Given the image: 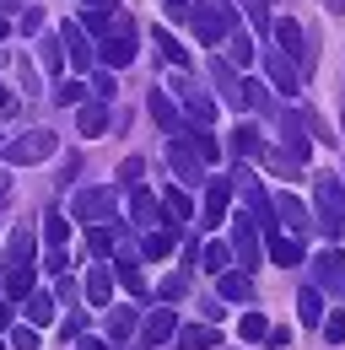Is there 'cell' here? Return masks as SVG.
I'll list each match as a JSON object with an SVG mask.
<instances>
[{
  "label": "cell",
  "mask_w": 345,
  "mask_h": 350,
  "mask_svg": "<svg viewBox=\"0 0 345 350\" xmlns=\"http://www.w3.org/2000/svg\"><path fill=\"white\" fill-rule=\"evenodd\" d=\"M157 49H162V59H172L178 70H189V54H183V44H178L172 33H162V27H157Z\"/></svg>",
  "instance_id": "obj_37"
},
{
  "label": "cell",
  "mask_w": 345,
  "mask_h": 350,
  "mask_svg": "<svg viewBox=\"0 0 345 350\" xmlns=\"http://www.w3.org/2000/svg\"><path fill=\"white\" fill-rule=\"evenodd\" d=\"M140 254H146V259H168V254H172V226H146Z\"/></svg>",
  "instance_id": "obj_29"
},
{
  "label": "cell",
  "mask_w": 345,
  "mask_h": 350,
  "mask_svg": "<svg viewBox=\"0 0 345 350\" xmlns=\"http://www.w3.org/2000/svg\"><path fill=\"white\" fill-rule=\"evenodd\" d=\"M216 297L221 302H248L254 297V275L248 269H221L216 275Z\"/></svg>",
  "instance_id": "obj_19"
},
{
  "label": "cell",
  "mask_w": 345,
  "mask_h": 350,
  "mask_svg": "<svg viewBox=\"0 0 345 350\" xmlns=\"http://www.w3.org/2000/svg\"><path fill=\"white\" fill-rule=\"evenodd\" d=\"M168 5V16H189V0H162Z\"/></svg>",
  "instance_id": "obj_52"
},
{
  "label": "cell",
  "mask_w": 345,
  "mask_h": 350,
  "mask_svg": "<svg viewBox=\"0 0 345 350\" xmlns=\"http://www.w3.org/2000/svg\"><path fill=\"white\" fill-rule=\"evenodd\" d=\"M172 92H178V103L194 113V124H211V119H216V97H211L205 87H194L189 76H178V81H172Z\"/></svg>",
  "instance_id": "obj_9"
},
{
  "label": "cell",
  "mask_w": 345,
  "mask_h": 350,
  "mask_svg": "<svg viewBox=\"0 0 345 350\" xmlns=\"http://www.w3.org/2000/svg\"><path fill=\"white\" fill-rule=\"evenodd\" d=\"M183 291H189V275H183V269H178V275H168V280L157 286V297H162V302H178Z\"/></svg>",
  "instance_id": "obj_43"
},
{
  "label": "cell",
  "mask_w": 345,
  "mask_h": 350,
  "mask_svg": "<svg viewBox=\"0 0 345 350\" xmlns=\"http://www.w3.org/2000/svg\"><path fill=\"white\" fill-rule=\"evenodd\" d=\"M86 92H92L97 103H108V97H114V70H97V76L86 81Z\"/></svg>",
  "instance_id": "obj_44"
},
{
  "label": "cell",
  "mask_w": 345,
  "mask_h": 350,
  "mask_svg": "<svg viewBox=\"0 0 345 350\" xmlns=\"http://www.w3.org/2000/svg\"><path fill=\"white\" fill-rule=\"evenodd\" d=\"M200 269H211V275L232 269V248H227V243H205V248H200Z\"/></svg>",
  "instance_id": "obj_32"
},
{
  "label": "cell",
  "mask_w": 345,
  "mask_h": 350,
  "mask_svg": "<svg viewBox=\"0 0 345 350\" xmlns=\"http://www.w3.org/2000/svg\"><path fill=\"white\" fill-rule=\"evenodd\" d=\"M108 297H114V264H92L86 269V302L108 307Z\"/></svg>",
  "instance_id": "obj_23"
},
{
  "label": "cell",
  "mask_w": 345,
  "mask_h": 350,
  "mask_svg": "<svg viewBox=\"0 0 345 350\" xmlns=\"http://www.w3.org/2000/svg\"><path fill=\"white\" fill-rule=\"evenodd\" d=\"M43 157H54V130H27L16 140H5V162L11 167H33Z\"/></svg>",
  "instance_id": "obj_3"
},
{
  "label": "cell",
  "mask_w": 345,
  "mask_h": 350,
  "mask_svg": "<svg viewBox=\"0 0 345 350\" xmlns=\"http://www.w3.org/2000/svg\"><path fill=\"white\" fill-rule=\"evenodd\" d=\"M172 334H178V312H172V307H151L146 323H140V340H146V345H168Z\"/></svg>",
  "instance_id": "obj_16"
},
{
  "label": "cell",
  "mask_w": 345,
  "mask_h": 350,
  "mask_svg": "<svg viewBox=\"0 0 345 350\" xmlns=\"http://www.w3.org/2000/svg\"><path fill=\"white\" fill-rule=\"evenodd\" d=\"M76 216H81L86 226L108 221L114 216V189H81V194H76Z\"/></svg>",
  "instance_id": "obj_14"
},
{
  "label": "cell",
  "mask_w": 345,
  "mask_h": 350,
  "mask_svg": "<svg viewBox=\"0 0 345 350\" xmlns=\"http://www.w3.org/2000/svg\"><path fill=\"white\" fill-rule=\"evenodd\" d=\"M189 22H194L200 44H227V33L238 27V5L232 0H200V5H189Z\"/></svg>",
  "instance_id": "obj_1"
},
{
  "label": "cell",
  "mask_w": 345,
  "mask_h": 350,
  "mask_svg": "<svg viewBox=\"0 0 345 350\" xmlns=\"http://www.w3.org/2000/svg\"><path fill=\"white\" fill-rule=\"evenodd\" d=\"M313 216H318V226H324L329 237H340V232H345V183L335 173L313 178Z\"/></svg>",
  "instance_id": "obj_2"
},
{
  "label": "cell",
  "mask_w": 345,
  "mask_h": 350,
  "mask_svg": "<svg viewBox=\"0 0 345 350\" xmlns=\"http://www.w3.org/2000/svg\"><path fill=\"white\" fill-rule=\"evenodd\" d=\"M108 334H114V340H129V334H135V312H129V307H114V312H108Z\"/></svg>",
  "instance_id": "obj_41"
},
{
  "label": "cell",
  "mask_w": 345,
  "mask_h": 350,
  "mask_svg": "<svg viewBox=\"0 0 345 350\" xmlns=\"http://www.w3.org/2000/svg\"><path fill=\"white\" fill-rule=\"evenodd\" d=\"M86 11H114V0H81Z\"/></svg>",
  "instance_id": "obj_54"
},
{
  "label": "cell",
  "mask_w": 345,
  "mask_h": 350,
  "mask_svg": "<svg viewBox=\"0 0 345 350\" xmlns=\"http://www.w3.org/2000/svg\"><path fill=\"white\" fill-rule=\"evenodd\" d=\"M146 108H151L157 130H168V135H183V113H178V103H172V97H168L162 87H157L151 97H146Z\"/></svg>",
  "instance_id": "obj_20"
},
{
  "label": "cell",
  "mask_w": 345,
  "mask_h": 350,
  "mask_svg": "<svg viewBox=\"0 0 345 350\" xmlns=\"http://www.w3.org/2000/svg\"><path fill=\"white\" fill-rule=\"evenodd\" d=\"M76 350H108V345H103V340H86V334H81V340H76Z\"/></svg>",
  "instance_id": "obj_53"
},
{
  "label": "cell",
  "mask_w": 345,
  "mask_h": 350,
  "mask_svg": "<svg viewBox=\"0 0 345 350\" xmlns=\"http://www.w3.org/2000/svg\"><path fill=\"white\" fill-rule=\"evenodd\" d=\"M114 243H119V232H114V226H108V221H97V226H92V232H86V248H92V254H97V259H108V254H114Z\"/></svg>",
  "instance_id": "obj_31"
},
{
  "label": "cell",
  "mask_w": 345,
  "mask_h": 350,
  "mask_svg": "<svg viewBox=\"0 0 345 350\" xmlns=\"http://www.w3.org/2000/svg\"><path fill=\"white\" fill-rule=\"evenodd\" d=\"M5 108H16V97H11V92L0 87V113H5Z\"/></svg>",
  "instance_id": "obj_55"
},
{
  "label": "cell",
  "mask_w": 345,
  "mask_h": 350,
  "mask_svg": "<svg viewBox=\"0 0 345 350\" xmlns=\"http://www.w3.org/2000/svg\"><path fill=\"white\" fill-rule=\"evenodd\" d=\"M172 340H178V350H211L216 345V329H211V323H178Z\"/></svg>",
  "instance_id": "obj_26"
},
{
  "label": "cell",
  "mask_w": 345,
  "mask_h": 350,
  "mask_svg": "<svg viewBox=\"0 0 345 350\" xmlns=\"http://www.w3.org/2000/svg\"><path fill=\"white\" fill-rule=\"evenodd\" d=\"M297 318L307 323V329L324 323V291H318V286H302V291H297Z\"/></svg>",
  "instance_id": "obj_27"
},
{
  "label": "cell",
  "mask_w": 345,
  "mask_h": 350,
  "mask_svg": "<svg viewBox=\"0 0 345 350\" xmlns=\"http://www.w3.org/2000/svg\"><path fill=\"white\" fill-rule=\"evenodd\" d=\"M76 130L86 135V140H97V135H108V103H81V113H76Z\"/></svg>",
  "instance_id": "obj_24"
},
{
  "label": "cell",
  "mask_w": 345,
  "mask_h": 350,
  "mask_svg": "<svg viewBox=\"0 0 345 350\" xmlns=\"http://www.w3.org/2000/svg\"><path fill=\"white\" fill-rule=\"evenodd\" d=\"M264 70H270V87L281 92V97H297V65H292V59H286V54H281V49L270 44L264 49Z\"/></svg>",
  "instance_id": "obj_12"
},
{
  "label": "cell",
  "mask_w": 345,
  "mask_h": 350,
  "mask_svg": "<svg viewBox=\"0 0 345 350\" xmlns=\"http://www.w3.org/2000/svg\"><path fill=\"white\" fill-rule=\"evenodd\" d=\"M324 5H329V11H345V0H324Z\"/></svg>",
  "instance_id": "obj_56"
},
{
  "label": "cell",
  "mask_w": 345,
  "mask_h": 350,
  "mask_svg": "<svg viewBox=\"0 0 345 350\" xmlns=\"http://www.w3.org/2000/svg\"><path fill=\"white\" fill-rule=\"evenodd\" d=\"M259 157H264V167H270L275 178H302V162L292 157V151H286V146H281V151H270V146H264Z\"/></svg>",
  "instance_id": "obj_28"
},
{
  "label": "cell",
  "mask_w": 345,
  "mask_h": 350,
  "mask_svg": "<svg viewBox=\"0 0 345 350\" xmlns=\"http://www.w3.org/2000/svg\"><path fill=\"white\" fill-rule=\"evenodd\" d=\"M43 237H49V248H65V243H71V221L65 216H43Z\"/></svg>",
  "instance_id": "obj_38"
},
{
  "label": "cell",
  "mask_w": 345,
  "mask_h": 350,
  "mask_svg": "<svg viewBox=\"0 0 345 350\" xmlns=\"http://www.w3.org/2000/svg\"><path fill=\"white\" fill-rule=\"evenodd\" d=\"M27 291H33V259H5V297L27 302Z\"/></svg>",
  "instance_id": "obj_22"
},
{
  "label": "cell",
  "mask_w": 345,
  "mask_h": 350,
  "mask_svg": "<svg viewBox=\"0 0 345 350\" xmlns=\"http://www.w3.org/2000/svg\"><path fill=\"white\" fill-rule=\"evenodd\" d=\"M211 81L221 87L227 108H248V81L238 76V65H232V59H221V54H216V59H211Z\"/></svg>",
  "instance_id": "obj_7"
},
{
  "label": "cell",
  "mask_w": 345,
  "mask_h": 350,
  "mask_svg": "<svg viewBox=\"0 0 345 350\" xmlns=\"http://www.w3.org/2000/svg\"><path fill=\"white\" fill-rule=\"evenodd\" d=\"M324 340H335V345L345 340V312H329V318H324Z\"/></svg>",
  "instance_id": "obj_49"
},
{
  "label": "cell",
  "mask_w": 345,
  "mask_h": 350,
  "mask_svg": "<svg viewBox=\"0 0 345 350\" xmlns=\"http://www.w3.org/2000/svg\"><path fill=\"white\" fill-rule=\"evenodd\" d=\"M232 5H238V11H243V16H248V22H254L259 33H264V38H270V5H264V0H232Z\"/></svg>",
  "instance_id": "obj_35"
},
{
  "label": "cell",
  "mask_w": 345,
  "mask_h": 350,
  "mask_svg": "<svg viewBox=\"0 0 345 350\" xmlns=\"http://www.w3.org/2000/svg\"><path fill=\"white\" fill-rule=\"evenodd\" d=\"M140 178H146V162H140V157H125V167H119V183H125V189H135Z\"/></svg>",
  "instance_id": "obj_45"
},
{
  "label": "cell",
  "mask_w": 345,
  "mask_h": 350,
  "mask_svg": "<svg viewBox=\"0 0 345 350\" xmlns=\"http://www.w3.org/2000/svg\"><path fill=\"white\" fill-rule=\"evenodd\" d=\"M27 323H33V329L54 323V297H49V291H27Z\"/></svg>",
  "instance_id": "obj_30"
},
{
  "label": "cell",
  "mask_w": 345,
  "mask_h": 350,
  "mask_svg": "<svg viewBox=\"0 0 345 350\" xmlns=\"http://www.w3.org/2000/svg\"><path fill=\"white\" fill-rule=\"evenodd\" d=\"M54 103H60V108H81L86 103V81H54Z\"/></svg>",
  "instance_id": "obj_34"
},
{
  "label": "cell",
  "mask_w": 345,
  "mask_h": 350,
  "mask_svg": "<svg viewBox=\"0 0 345 350\" xmlns=\"http://www.w3.org/2000/svg\"><path fill=\"white\" fill-rule=\"evenodd\" d=\"M270 205H275V226H281V232H292V237H297V232H307V205H302L297 194H275V200H270Z\"/></svg>",
  "instance_id": "obj_15"
},
{
  "label": "cell",
  "mask_w": 345,
  "mask_h": 350,
  "mask_svg": "<svg viewBox=\"0 0 345 350\" xmlns=\"http://www.w3.org/2000/svg\"><path fill=\"white\" fill-rule=\"evenodd\" d=\"M238 334H243V340H264V334H270L264 312H243V318H238Z\"/></svg>",
  "instance_id": "obj_42"
},
{
  "label": "cell",
  "mask_w": 345,
  "mask_h": 350,
  "mask_svg": "<svg viewBox=\"0 0 345 350\" xmlns=\"http://www.w3.org/2000/svg\"><path fill=\"white\" fill-rule=\"evenodd\" d=\"M60 44H65V59H71L76 70H92V65H97V49L86 44L81 22H65V27H60Z\"/></svg>",
  "instance_id": "obj_10"
},
{
  "label": "cell",
  "mask_w": 345,
  "mask_h": 350,
  "mask_svg": "<svg viewBox=\"0 0 345 350\" xmlns=\"http://www.w3.org/2000/svg\"><path fill=\"white\" fill-rule=\"evenodd\" d=\"M227 59H232V65H248V59H254V44H248V38L238 33V27L227 33Z\"/></svg>",
  "instance_id": "obj_39"
},
{
  "label": "cell",
  "mask_w": 345,
  "mask_h": 350,
  "mask_svg": "<svg viewBox=\"0 0 345 350\" xmlns=\"http://www.w3.org/2000/svg\"><path fill=\"white\" fill-rule=\"evenodd\" d=\"M340 280H345V254L340 248L313 254V286H340Z\"/></svg>",
  "instance_id": "obj_21"
},
{
  "label": "cell",
  "mask_w": 345,
  "mask_h": 350,
  "mask_svg": "<svg viewBox=\"0 0 345 350\" xmlns=\"http://www.w3.org/2000/svg\"><path fill=\"white\" fill-rule=\"evenodd\" d=\"M43 70H49V76H60V70H65V44H60V38H43Z\"/></svg>",
  "instance_id": "obj_40"
},
{
  "label": "cell",
  "mask_w": 345,
  "mask_h": 350,
  "mask_svg": "<svg viewBox=\"0 0 345 350\" xmlns=\"http://www.w3.org/2000/svg\"><path fill=\"white\" fill-rule=\"evenodd\" d=\"M114 280L125 286L129 297H146V275H140V264H135V254H119V259H114Z\"/></svg>",
  "instance_id": "obj_25"
},
{
  "label": "cell",
  "mask_w": 345,
  "mask_h": 350,
  "mask_svg": "<svg viewBox=\"0 0 345 350\" xmlns=\"http://www.w3.org/2000/svg\"><path fill=\"white\" fill-rule=\"evenodd\" d=\"M11 350H38V329H33V323L11 329Z\"/></svg>",
  "instance_id": "obj_46"
},
{
  "label": "cell",
  "mask_w": 345,
  "mask_h": 350,
  "mask_svg": "<svg viewBox=\"0 0 345 350\" xmlns=\"http://www.w3.org/2000/svg\"><path fill=\"white\" fill-rule=\"evenodd\" d=\"M232 259H238V269L264 264V243H259V221L254 216H238V221H232Z\"/></svg>",
  "instance_id": "obj_5"
},
{
  "label": "cell",
  "mask_w": 345,
  "mask_h": 350,
  "mask_svg": "<svg viewBox=\"0 0 345 350\" xmlns=\"http://www.w3.org/2000/svg\"><path fill=\"white\" fill-rule=\"evenodd\" d=\"M340 286H345V280H340Z\"/></svg>",
  "instance_id": "obj_58"
},
{
  "label": "cell",
  "mask_w": 345,
  "mask_h": 350,
  "mask_svg": "<svg viewBox=\"0 0 345 350\" xmlns=\"http://www.w3.org/2000/svg\"><path fill=\"white\" fill-rule=\"evenodd\" d=\"M232 151H238V157H259V151H264V135L243 124V130L232 135Z\"/></svg>",
  "instance_id": "obj_36"
},
{
  "label": "cell",
  "mask_w": 345,
  "mask_h": 350,
  "mask_svg": "<svg viewBox=\"0 0 345 350\" xmlns=\"http://www.w3.org/2000/svg\"><path fill=\"white\" fill-rule=\"evenodd\" d=\"M264 237H270V248H264V259H270V264L297 269V264L307 259V254H302V237H292V232H281V226H275V232H264Z\"/></svg>",
  "instance_id": "obj_13"
},
{
  "label": "cell",
  "mask_w": 345,
  "mask_h": 350,
  "mask_svg": "<svg viewBox=\"0 0 345 350\" xmlns=\"http://www.w3.org/2000/svg\"><path fill=\"white\" fill-rule=\"evenodd\" d=\"M168 167L178 173V183H183V189L205 183V162H200L194 140H183V135H168Z\"/></svg>",
  "instance_id": "obj_4"
},
{
  "label": "cell",
  "mask_w": 345,
  "mask_h": 350,
  "mask_svg": "<svg viewBox=\"0 0 345 350\" xmlns=\"http://www.w3.org/2000/svg\"><path fill=\"white\" fill-rule=\"evenodd\" d=\"M97 59H103L108 70H125L129 59H135V27H125V33H108V38H97Z\"/></svg>",
  "instance_id": "obj_11"
},
{
  "label": "cell",
  "mask_w": 345,
  "mask_h": 350,
  "mask_svg": "<svg viewBox=\"0 0 345 350\" xmlns=\"http://www.w3.org/2000/svg\"><path fill=\"white\" fill-rule=\"evenodd\" d=\"M60 334H65V340H81L86 334V312H71V318L60 323Z\"/></svg>",
  "instance_id": "obj_48"
},
{
  "label": "cell",
  "mask_w": 345,
  "mask_h": 350,
  "mask_svg": "<svg viewBox=\"0 0 345 350\" xmlns=\"http://www.w3.org/2000/svg\"><path fill=\"white\" fill-rule=\"evenodd\" d=\"M232 205V183L227 178H205V200H200V226H221Z\"/></svg>",
  "instance_id": "obj_8"
},
{
  "label": "cell",
  "mask_w": 345,
  "mask_h": 350,
  "mask_svg": "<svg viewBox=\"0 0 345 350\" xmlns=\"http://www.w3.org/2000/svg\"><path fill=\"white\" fill-rule=\"evenodd\" d=\"M275 49H281L292 65H313V59H318L313 44H307V33H302V22H292V16H281V22H275Z\"/></svg>",
  "instance_id": "obj_6"
},
{
  "label": "cell",
  "mask_w": 345,
  "mask_h": 350,
  "mask_svg": "<svg viewBox=\"0 0 345 350\" xmlns=\"http://www.w3.org/2000/svg\"><path fill=\"white\" fill-rule=\"evenodd\" d=\"M11 259H33V232H11Z\"/></svg>",
  "instance_id": "obj_47"
},
{
  "label": "cell",
  "mask_w": 345,
  "mask_h": 350,
  "mask_svg": "<svg viewBox=\"0 0 345 350\" xmlns=\"http://www.w3.org/2000/svg\"><path fill=\"white\" fill-rule=\"evenodd\" d=\"M194 216H200V211H194V200L183 194V183H178V189H162V221H168L172 232H178V226H189Z\"/></svg>",
  "instance_id": "obj_17"
},
{
  "label": "cell",
  "mask_w": 345,
  "mask_h": 350,
  "mask_svg": "<svg viewBox=\"0 0 345 350\" xmlns=\"http://www.w3.org/2000/svg\"><path fill=\"white\" fill-rule=\"evenodd\" d=\"M43 264H49L54 275H65V264H71V254H65V248H49V259H43Z\"/></svg>",
  "instance_id": "obj_50"
},
{
  "label": "cell",
  "mask_w": 345,
  "mask_h": 350,
  "mask_svg": "<svg viewBox=\"0 0 345 350\" xmlns=\"http://www.w3.org/2000/svg\"><path fill=\"white\" fill-rule=\"evenodd\" d=\"M189 140H194V151H200V162H205V167H211L216 157H221V140H216L205 124H194V130H189Z\"/></svg>",
  "instance_id": "obj_33"
},
{
  "label": "cell",
  "mask_w": 345,
  "mask_h": 350,
  "mask_svg": "<svg viewBox=\"0 0 345 350\" xmlns=\"http://www.w3.org/2000/svg\"><path fill=\"white\" fill-rule=\"evenodd\" d=\"M5 33H11V27H5V16H0V38H5Z\"/></svg>",
  "instance_id": "obj_57"
},
{
  "label": "cell",
  "mask_w": 345,
  "mask_h": 350,
  "mask_svg": "<svg viewBox=\"0 0 345 350\" xmlns=\"http://www.w3.org/2000/svg\"><path fill=\"white\" fill-rule=\"evenodd\" d=\"M38 27H43V11H38V5H33V11H22V33H38Z\"/></svg>",
  "instance_id": "obj_51"
},
{
  "label": "cell",
  "mask_w": 345,
  "mask_h": 350,
  "mask_svg": "<svg viewBox=\"0 0 345 350\" xmlns=\"http://www.w3.org/2000/svg\"><path fill=\"white\" fill-rule=\"evenodd\" d=\"M129 221H135V226H157V221H162V194H151L146 183H135V194H129Z\"/></svg>",
  "instance_id": "obj_18"
}]
</instances>
